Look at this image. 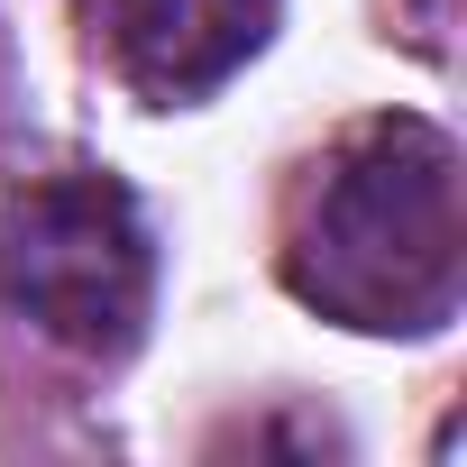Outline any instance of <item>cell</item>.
Wrapping results in <instances>:
<instances>
[{
  "label": "cell",
  "instance_id": "1",
  "mask_svg": "<svg viewBox=\"0 0 467 467\" xmlns=\"http://www.w3.org/2000/svg\"><path fill=\"white\" fill-rule=\"evenodd\" d=\"M285 285L348 330H440L467 294L458 147L431 119H376L312 192Z\"/></svg>",
  "mask_w": 467,
  "mask_h": 467
},
{
  "label": "cell",
  "instance_id": "2",
  "mask_svg": "<svg viewBox=\"0 0 467 467\" xmlns=\"http://www.w3.org/2000/svg\"><path fill=\"white\" fill-rule=\"evenodd\" d=\"M147 229L110 174H56L0 211V294L47 339L83 358H119L147 321Z\"/></svg>",
  "mask_w": 467,
  "mask_h": 467
},
{
  "label": "cell",
  "instance_id": "3",
  "mask_svg": "<svg viewBox=\"0 0 467 467\" xmlns=\"http://www.w3.org/2000/svg\"><path fill=\"white\" fill-rule=\"evenodd\" d=\"M110 28L147 101H202L266 47L275 0H110Z\"/></svg>",
  "mask_w": 467,
  "mask_h": 467
}]
</instances>
